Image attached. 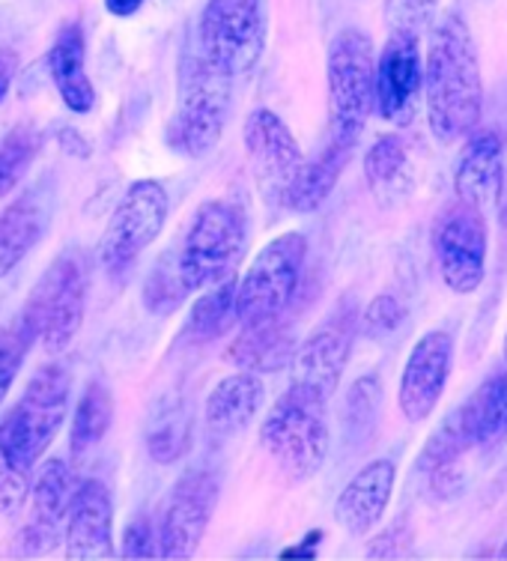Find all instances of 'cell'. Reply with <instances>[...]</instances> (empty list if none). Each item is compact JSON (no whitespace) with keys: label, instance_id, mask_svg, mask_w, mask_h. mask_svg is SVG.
<instances>
[{"label":"cell","instance_id":"9c48e42d","mask_svg":"<svg viewBox=\"0 0 507 561\" xmlns=\"http://www.w3.org/2000/svg\"><path fill=\"white\" fill-rule=\"evenodd\" d=\"M266 48V0H206L197 51L230 76H245Z\"/></svg>","mask_w":507,"mask_h":561},{"label":"cell","instance_id":"6da1fadb","mask_svg":"<svg viewBox=\"0 0 507 561\" xmlns=\"http://www.w3.org/2000/svg\"><path fill=\"white\" fill-rule=\"evenodd\" d=\"M424 105L433 138L457 144L477 129L484 111V76L472 27L460 12H445L433 24L424 51Z\"/></svg>","mask_w":507,"mask_h":561},{"label":"cell","instance_id":"9a60e30c","mask_svg":"<svg viewBox=\"0 0 507 561\" xmlns=\"http://www.w3.org/2000/svg\"><path fill=\"white\" fill-rule=\"evenodd\" d=\"M453 367V335L445 329H433L418 337L400 377L397 403L403 419L410 424H422L436 412L445 394Z\"/></svg>","mask_w":507,"mask_h":561},{"label":"cell","instance_id":"d6986e66","mask_svg":"<svg viewBox=\"0 0 507 561\" xmlns=\"http://www.w3.org/2000/svg\"><path fill=\"white\" fill-rule=\"evenodd\" d=\"M353 335H356L353 313H337L329 323L320 325L302 346H296V356L290 362L292 382L311 386L329 400L335 398L353 353Z\"/></svg>","mask_w":507,"mask_h":561},{"label":"cell","instance_id":"e0dca14e","mask_svg":"<svg viewBox=\"0 0 507 561\" xmlns=\"http://www.w3.org/2000/svg\"><path fill=\"white\" fill-rule=\"evenodd\" d=\"M66 559L105 561L114 559V502L108 486L87 478L81 481L64 523Z\"/></svg>","mask_w":507,"mask_h":561},{"label":"cell","instance_id":"4dcf8cb0","mask_svg":"<svg viewBox=\"0 0 507 561\" xmlns=\"http://www.w3.org/2000/svg\"><path fill=\"white\" fill-rule=\"evenodd\" d=\"M39 147H43V131L33 123H22L0 138V201L22 183L33 159L39 156Z\"/></svg>","mask_w":507,"mask_h":561},{"label":"cell","instance_id":"4fadbf2b","mask_svg":"<svg viewBox=\"0 0 507 561\" xmlns=\"http://www.w3.org/2000/svg\"><path fill=\"white\" fill-rule=\"evenodd\" d=\"M424 96V60L418 33L391 31L389 43L377 57L373 108L394 126H410Z\"/></svg>","mask_w":507,"mask_h":561},{"label":"cell","instance_id":"d6a6232c","mask_svg":"<svg viewBox=\"0 0 507 561\" xmlns=\"http://www.w3.org/2000/svg\"><path fill=\"white\" fill-rule=\"evenodd\" d=\"M379 407H382V379L377 374L356 379L344 400V433L346 439H367L377 427Z\"/></svg>","mask_w":507,"mask_h":561},{"label":"cell","instance_id":"b9f144b4","mask_svg":"<svg viewBox=\"0 0 507 561\" xmlns=\"http://www.w3.org/2000/svg\"><path fill=\"white\" fill-rule=\"evenodd\" d=\"M147 0H105V7H108L111 15H117V19H129L135 12L141 10Z\"/></svg>","mask_w":507,"mask_h":561},{"label":"cell","instance_id":"f1b7e54d","mask_svg":"<svg viewBox=\"0 0 507 561\" xmlns=\"http://www.w3.org/2000/svg\"><path fill=\"white\" fill-rule=\"evenodd\" d=\"M111 421H114V394L105 382L93 379L84 394L78 398L72 433H69L72 451L87 454L90 448H96L105 439V433L111 431Z\"/></svg>","mask_w":507,"mask_h":561},{"label":"cell","instance_id":"60d3db41","mask_svg":"<svg viewBox=\"0 0 507 561\" xmlns=\"http://www.w3.org/2000/svg\"><path fill=\"white\" fill-rule=\"evenodd\" d=\"M15 72H19V55H15V48L3 45V48H0V102L10 93L12 81H15Z\"/></svg>","mask_w":507,"mask_h":561},{"label":"cell","instance_id":"7a4b0ae2","mask_svg":"<svg viewBox=\"0 0 507 561\" xmlns=\"http://www.w3.org/2000/svg\"><path fill=\"white\" fill-rule=\"evenodd\" d=\"M260 443L290 481L313 478L332 448L329 398L311 386L290 382L260 424Z\"/></svg>","mask_w":507,"mask_h":561},{"label":"cell","instance_id":"4316f807","mask_svg":"<svg viewBox=\"0 0 507 561\" xmlns=\"http://www.w3.org/2000/svg\"><path fill=\"white\" fill-rule=\"evenodd\" d=\"M48 221V204L39 192L19 197L0 216V278H7L43 239Z\"/></svg>","mask_w":507,"mask_h":561},{"label":"cell","instance_id":"83f0119b","mask_svg":"<svg viewBox=\"0 0 507 561\" xmlns=\"http://www.w3.org/2000/svg\"><path fill=\"white\" fill-rule=\"evenodd\" d=\"M472 419H475L477 451L493 454L507 445V374L486 377L469 398Z\"/></svg>","mask_w":507,"mask_h":561},{"label":"cell","instance_id":"d590c367","mask_svg":"<svg viewBox=\"0 0 507 561\" xmlns=\"http://www.w3.org/2000/svg\"><path fill=\"white\" fill-rule=\"evenodd\" d=\"M188 296H192V290L185 287L183 275L176 270L173 251L168 249L162 257H159V263L152 266L150 278L143 284V305H147L152 313L168 317V313L176 311Z\"/></svg>","mask_w":507,"mask_h":561},{"label":"cell","instance_id":"5b68a950","mask_svg":"<svg viewBox=\"0 0 507 561\" xmlns=\"http://www.w3.org/2000/svg\"><path fill=\"white\" fill-rule=\"evenodd\" d=\"M245 249V213L233 201H206L192 218L183 242L173 251L185 287L200 293L233 278Z\"/></svg>","mask_w":507,"mask_h":561},{"label":"cell","instance_id":"8fae6325","mask_svg":"<svg viewBox=\"0 0 507 561\" xmlns=\"http://www.w3.org/2000/svg\"><path fill=\"white\" fill-rule=\"evenodd\" d=\"M486 216L453 197L433 225V254L445 287L457 296H472L486 278Z\"/></svg>","mask_w":507,"mask_h":561},{"label":"cell","instance_id":"ee69618b","mask_svg":"<svg viewBox=\"0 0 507 561\" xmlns=\"http://www.w3.org/2000/svg\"><path fill=\"white\" fill-rule=\"evenodd\" d=\"M502 559H507V540H505V547H502Z\"/></svg>","mask_w":507,"mask_h":561},{"label":"cell","instance_id":"f35d334b","mask_svg":"<svg viewBox=\"0 0 507 561\" xmlns=\"http://www.w3.org/2000/svg\"><path fill=\"white\" fill-rule=\"evenodd\" d=\"M123 556L126 559H159V535L155 523L147 514H138L123 531Z\"/></svg>","mask_w":507,"mask_h":561},{"label":"cell","instance_id":"603a6c76","mask_svg":"<svg viewBox=\"0 0 507 561\" xmlns=\"http://www.w3.org/2000/svg\"><path fill=\"white\" fill-rule=\"evenodd\" d=\"M365 180L379 206H400L415 195L418 171L410 144L400 135H382L365 152Z\"/></svg>","mask_w":507,"mask_h":561},{"label":"cell","instance_id":"30bf717a","mask_svg":"<svg viewBox=\"0 0 507 561\" xmlns=\"http://www.w3.org/2000/svg\"><path fill=\"white\" fill-rule=\"evenodd\" d=\"M69 391L72 379L64 365H45L27 382V389L19 403L3 415V431L31 466L39 463V457L55 443L69 412Z\"/></svg>","mask_w":507,"mask_h":561},{"label":"cell","instance_id":"f546056e","mask_svg":"<svg viewBox=\"0 0 507 561\" xmlns=\"http://www.w3.org/2000/svg\"><path fill=\"white\" fill-rule=\"evenodd\" d=\"M233 293H237V278H227L200 290V296L192 305V313H188L185 335L195 344H206V341L221 335L224 323L233 317Z\"/></svg>","mask_w":507,"mask_h":561},{"label":"cell","instance_id":"484cf974","mask_svg":"<svg viewBox=\"0 0 507 561\" xmlns=\"http://www.w3.org/2000/svg\"><path fill=\"white\" fill-rule=\"evenodd\" d=\"M349 156H353V147L329 140L316 159H304L299 173H296V180H292L290 192L284 197V206L292 209V213H299V216L316 213L329 201V195L335 192Z\"/></svg>","mask_w":507,"mask_h":561},{"label":"cell","instance_id":"2e32d148","mask_svg":"<svg viewBox=\"0 0 507 561\" xmlns=\"http://www.w3.org/2000/svg\"><path fill=\"white\" fill-rule=\"evenodd\" d=\"M472 451H477L475 439V419H472V407L463 400L460 407H453L442 419V424L427 436L415 469L427 476L430 493L439 499L457 496L465 484V476L460 463Z\"/></svg>","mask_w":507,"mask_h":561},{"label":"cell","instance_id":"8992f818","mask_svg":"<svg viewBox=\"0 0 507 561\" xmlns=\"http://www.w3.org/2000/svg\"><path fill=\"white\" fill-rule=\"evenodd\" d=\"M304 260H308V239L302 233L290 230V233L269 239L257 251V257L251 260L245 275L237 280L233 317L239 325H254L281 317L302 284Z\"/></svg>","mask_w":507,"mask_h":561},{"label":"cell","instance_id":"7bdbcfd3","mask_svg":"<svg viewBox=\"0 0 507 561\" xmlns=\"http://www.w3.org/2000/svg\"><path fill=\"white\" fill-rule=\"evenodd\" d=\"M502 356H505V374H507V335H505V344H502Z\"/></svg>","mask_w":507,"mask_h":561},{"label":"cell","instance_id":"ba28073f","mask_svg":"<svg viewBox=\"0 0 507 561\" xmlns=\"http://www.w3.org/2000/svg\"><path fill=\"white\" fill-rule=\"evenodd\" d=\"M171 197L168 188L155 180H138L126 188L114 206L102 242H99V263L108 275L129 272L143 251L159 239L168 221Z\"/></svg>","mask_w":507,"mask_h":561},{"label":"cell","instance_id":"836d02e7","mask_svg":"<svg viewBox=\"0 0 507 561\" xmlns=\"http://www.w3.org/2000/svg\"><path fill=\"white\" fill-rule=\"evenodd\" d=\"M33 344H36V329L24 311L15 313L7 325H0V407L10 398L12 382L22 374L24 358Z\"/></svg>","mask_w":507,"mask_h":561},{"label":"cell","instance_id":"52a82bcc","mask_svg":"<svg viewBox=\"0 0 507 561\" xmlns=\"http://www.w3.org/2000/svg\"><path fill=\"white\" fill-rule=\"evenodd\" d=\"M87 284L90 272L81 251H66L43 272L39 284L33 287L31 299L24 305V317L36 329V341L45 353H66L69 344L84 325Z\"/></svg>","mask_w":507,"mask_h":561},{"label":"cell","instance_id":"e575fe53","mask_svg":"<svg viewBox=\"0 0 507 561\" xmlns=\"http://www.w3.org/2000/svg\"><path fill=\"white\" fill-rule=\"evenodd\" d=\"M33 481V466L15 451L10 436L0 424V514H19L27 502Z\"/></svg>","mask_w":507,"mask_h":561},{"label":"cell","instance_id":"1f68e13d","mask_svg":"<svg viewBox=\"0 0 507 561\" xmlns=\"http://www.w3.org/2000/svg\"><path fill=\"white\" fill-rule=\"evenodd\" d=\"M192 445V419L183 410V403H173L152 419L147 451L155 463H176Z\"/></svg>","mask_w":507,"mask_h":561},{"label":"cell","instance_id":"ffe728a7","mask_svg":"<svg viewBox=\"0 0 507 561\" xmlns=\"http://www.w3.org/2000/svg\"><path fill=\"white\" fill-rule=\"evenodd\" d=\"M76 490V472L60 457L48 460L39 469V476L31 486V523L19 538L24 543V556H36V552L55 547L60 531H64L66 514H69Z\"/></svg>","mask_w":507,"mask_h":561},{"label":"cell","instance_id":"ac0fdd59","mask_svg":"<svg viewBox=\"0 0 507 561\" xmlns=\"http://www.w3.org/2000/svg\"><path fill=\"white\" fill-rule=\"evenodd\" d=\"M505 180V140L496 129L469 131L460 159L453 164V197L477 213L496 209Z\"/></svg>","mask_w":507,"mask_h":561},{"label":"cell","instance_id":"3957f363","mask_svg":"<svg viewBox=\"0 0 507 561\" xmlns=\"http://www.w3.org/2000/svg\"><path fill=\"white\" fill-rule=\"evenodd\" d=\"M233 78L212 64L197 48L185 51L176 87V117L171 123V140L188 159H204L218 147L224 135L230 105H233Z\"/></svg>","mask_w":507,"mask_h":561},{"label":"cell","instance_id":"8d00e7d4","mask_svg":"<svg viewBox=\"0 0 507 561\" xmlns=\"http://www.w3.org/2000/svg\"><path fill=\"white\" fill-rule=\"evenodd\" d=\"M406 305L400 302L397 296L391 293H379L377 299H370L358 320V329L361 335L370 337V341H385V337L397 335L403 323H406Z\"/></svg>","mask_w":507,"mask_h":561},{"label":"cell","instance_id":"7402d4cb","mask_svg":"<svg viewBox=\"0 0 507 561\" xmlns=\"http://www.w3.org/2000/svg\"><path fill=\"white\" fill-rule=\"evenodd\" d=\"M263 400H266V386H263L260 374L239 370V374H230V377L221 379L216 389L209 391L204 407L209 436L212 439H230L239 431H245L251 421L257 419Z\"/></svg>","mask_w":507,"mask_h":561},{"label":"cell","instance_id":"44dd1931","mask_svg":"<svg viewBox=\"0 0 507 561\" xmlns=\"http://www.w3.org/2000/svg\"><path fill=\"white\" fill-rule=\"evenodd\" d=\"M394 484H397V466L391 460H373L361 466L337 496L335 517L341 529L353 538H365L367 531H373V526H379V519L389 511Z\"/></svg>","mask_w":507,"mask_h":561},{"label":"cell","instance_id":"5bb4252c","mask_svg":"<svg viewBox=\"0 0 507 561\" xmlns=\"http://www.w3.org/2000/svg\"><path fill=\"white\" fill-rule=\"evenodd\" d=\"M245 150L263 197L275 206H284V197L304 162V152L290 126L269 108L251 111L245 123Z\"/></svg>","mask_w":507,"mask_h":561},{"label":"cell","instance_id":"277c9868","mask_svg":"<svg viewBox=\"0 0 507 561\" xmlns=\"http://www.w3.org/2000/svg\"><path fill=\"white\" fill-rule=\"evenodd\" d=\"M373 39L358 27H344L329 45L325 90H329V140L356 150L367 119L373 114Z\"/></svg>","mask_w":507,"mask_h":561},{"label":"cell","instance_id":"ab89813d","mask_svg":"<svg viewBox=\"0 0 507 561\" xmlns=\"http://www.w3.org/2000/svg\"><path fill=\"white\" fill-rule=\"evenodd\" d=\"M406 543H412V529L406 519H400V523H394L389 531H382V535L370 543L367 559H394V556L403 552Z\"/></svg>","mask_w":507,"mask_h":561},{"label":"cell","instance_id":"7c38bea8","mask_svg":"<svg viewBox=\"0 0 507 561\" xmlns=\"http://www.w3.org/2000/svg\"><path fill=\"white\" fill-rule=\"evenodd\" d=\"M218 478L209 469H188L164 502L162 517L155 523L159 535V559H192L206 526L218 505Z\"/></svg>","mask_w":507,"mask_h":561},{"label":"cell","instance_id":"cb8c5ba5","mask_svg":"<svg viewBox=\"0 0 507 561\" xmlns=\"http://www.w3.org/2000/svg\"><path fill=\"white\" fill-rule=\"evenodd\" d=\"M48 72L66 108L76 114H90L96 108V87L87 76L84 31L78 22L66 24L64 31L57 33L55 45L48 51Z\"/></svg>","mask_w":507,"mask_h":561},{"label":"cell","instance_id":"74e56055","mask_svg":"<svg viewBox=\"0 0 507 561\" xmlns=\"http://www.w3.org/2000/svg\"><path fill=\"white\" fill-rule=\"evenodd\" d=\"M439 3L442 0H382V15L389 31H410L422 36V31L436 22Z\"/></svg>","mask_w":507,"mask_h":561},{"label":"cell","instance_id":"d4e9b609","mask_svg":"<svg viewBox=\"0 0 507 561\" xmlns=\"http://www.w3.org/2000/svg\"><path fill=\"white\" fill-rule=\"evenodd\" d=\"M292 356H296V337L290 325L284 323V313L263 323L242 325V335L227 350V362L251 374H278L290 365Z\"/></svg>","mask_w":507,"mask_h":561}]
</instances>
